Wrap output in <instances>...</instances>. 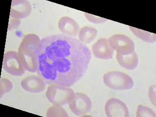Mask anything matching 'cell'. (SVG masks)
<instances>
[{"mask_svg":"<svg viewBox=\"0 0 156 117\" xmlns=\"http://www.w3.org/2000/svg\"><path fill=\"white\" fill-rule=\"evenodd\" d=\"M74 94L72 89L68 87L51 84L46 90V97L53 105L62 106L68 104Z\"/></svg>","mask_w":156,"mask_h":117,"instance_id":"cell-4","label":"cell"},{"mask_svg":"<svg viewBox=\"0 0 156 117\" xmlns=\"http://www.w3.org/2000/svg\"><path fill=\"white\" fill-rule=\"evenodd\" d=\"M71 112L77 116H83L91 111L92 101L87 95L83 93H76L68 102Z\"/></svg>","mask_w":156,"mask_h":117,"instance_id":"cell-5","label":"cell"},{"mask_svg":"<svg viewBox=\"0 0 156 117\" xmlns=\"http://www.w3.org/2000/svg\"><path fill=\"white\" fill-rule=\"evenodd\" d=\"M105 112L108 117H129L128 107L123 101L117 98H111L106 101Z\"/></svg>","mask_w":156,"mask_h":117,"instance_id":"cell-8","label":"cell"},{"mask_svg":"<svg viewBox=\"0 0 156 117\" xmlns=\"http://www.w3.org/2000/svg\"><path fill=\"white\" fill-rule=\"evenodd\" d=\"M132 32L138 38L147 43H153L156 41V35L154 33L143 30L141 29L129 27Z\"/></svg>","mask_w":156,"mask_h":117,"instance_id":"cell-15","label":"cell"},{"mask_svg":"<svg viewBox=\"0 0 156 117\" xmlns=\"http://www.w3.org/2000/svg\"><path fill=\"white\" fill-rule=\"evenodd\" d=\"M13 84L11 81L6 78H1L0 80V97L12 90Z\"/></svg>","mask_w":156,"mask_h":117,"instance_id":"cell-18","label":"cell"},{"mask_svg":"<svg viewBox=\"0 0 156 117\" xmlns=\"http://www.w3.org/2000/svg\"><path fill=\"white\" fill-rule=\"evenodd\" d=\"M84 14L88 21L91 22L93 23H96V24H97V23H102L107 21V19H106L103 18L98 17V16H96L95 15H93L87 13H84Z\"/></svg>","mask_w":156,"mask_h":117,"instance_id":"cell-19","label":"cell"},{"mask_svg":"<svg viewBox=\"0 0 156 117\" xmlns=\"http://www.w3.org/2000/svg\"><path fill=\"white\" fill-rule=\"evenodd\" d=\"M46 116L48 117H68L67 112L61 106L54 105L49 108L46 112Z\"/></svg>","mask_w":156,"mask_h":117,"instance_id":"cell-16","label":"cell"},{"mask_svg":"<svg viewBox=\"0 0 156 117\" xmlns=\"http://www.w3.org/2000/svg\"><path fill=\"white\" fill-rule=\"evenodd\" d=\"M58 29L62 33L71 37H75L79 33L80 27L77 22L70 17L65 16L59 20Z\"/></svg>","mask_w":156,"mask_h":117,"instance_id":"cell-12","label":"cell"},{"mask_svg":"<svg viewBox=\"0 0 156 117\" xmlns=\"http://www.w3.org/2000/svg\"><path fill=\"white\" fill-rule=\"evenodd\" d=\"M37 73L48 84L70 87L87 72L91 53L76 38L56 34L41 41L37 50Z\"/></svg>","mask_w":156,"mask_h":117,"instance_id":"cell-1","label":"cell"},{"mask_svg":"<svg viewBox=\"0 0 156 117\" xmlns=\"http://www.w3.org/2000/svg\"><path fill=\"white\" fill-rule=\"evenodd\" d=\"M156 85H151L149 89V98L150 99L151 103L156 106Z\"/></svg>","mask_w":156,"mask_h":117,"instance_id":"cell-20","label":"cell"},{"mask_svg":"<svg viewBox=\"0 0 156 117\" xmlns=\"http://www.w3.org/2000/svg\"><path fill=\"white\" fill-rule=\"evenodd\" d=\"M103 80L105 85L113 90H129L134 86L131 77L120 71H110L105 73L103 76Z\"/></svg>","mask_w":156,"mask_h":117,"instance_id":"cell-3","label":"cell"},{"mask_svg":"<svg viewBox=\"0 0 156 117\" xmlns=\"http://www.w3.org/2000/svg\"><path fill=\"white\" fill-rule=\"evenodd\" d=\"M92 51L95 57L102 60H109L113 56L114 49L106 38H101L97 41L92 45Z\"/></svg>","mask_w":156,"mask_h":117,"instance_id":"cell-9","label":"cell"},{"mask_svg":"<svg viewBox=\"0 0 156 117\" xmlns=\"http://www.w3.org/2000/svg\"><path fill=\"white\" fill-rule=\"evenodd\" d=\"M116 58L119 65L126 69H134L139 64V58L135 51L128 55H121L117 53Z\"/></svg>","mask_w":156,"mask_h":117,"instance_id":"cell-13","label":"cell"},{"mask_svg":"<svg viewBox=\"0 0 156 117\" xmlns=\"http://www.w3.org/2000/svg\"><path fill=\"white\" fill-rule=\"evenodd\" d=\"M108 40L112 48L117 54L128 55L135 51L134 41L123 34H115L110 37Z\"/></svg>","mask_w":156,"mask_h":117,"instance_id":"cell-7","label":"cell"},{"mask_svg":"<svg viewBox=\"0 0 156 117\" xmlns=\"http://www.w3.org/2000/svg\"><path fill=\"white\" fill-rule=\"evenodd\" d=\"M2 68L14 76H20L25 73L26 69L20 60L18 53L8 51L5 53L2 62Z\"/></svg>","mask_w":156,"mask_h":117,"instance_id":"cell-6","label":"cell"},{"mask_svg":"<svg viewBox=\"0 0 156 117\" xmlns=\"http://www.w3.org/2000/svg\"><path fill=\"white\" fill-rule=\"evenodd\" d=\"M136 117H156L155 112L149 107L140 105L136 110Z\"/></svg>","mask_w":156,"mask_h":117,"instance_id":"cell-17","label":"cell"},{"mask_svg":"<svg viewBox=\"0 0 156 117\" xmlns=\"http://www.w3.org/2000/svg\"><path fill=\"white\" fill-rule=\"evenodd\" d=\"M22 88L26 91L31 93H39L45 90L44 80L38 76L31 75L24 78L21 82Z\"/></svg>","mask_w":156,"mask_h":117,"instance_id":"cell-11","label":"cell"},{"mask_svg":"<svg viewBox=\"0 0 156 117\" xmlns=\"http://www.w3.org/2000/svg\"><path fill=\"white\" fill-rule=\"evenodd\" d=\"M20 23H21L20 20L10 18L9 26H8V30H11L18 27Z\"/></svg>","mask_w":156,"mask_h":117,"instance_id":"cell-21","label":"cell"},{"mask_svg":"<svg viewBox=\"0 0 156 117\" xmlns=\"http://www.w3.org/2000/svg\"><path fill=\"white\" fill-rule=\"evenodd\" d=\"M41 40L35 34H27L24 37L19 48L20 60L26 70L35 73L38 70L37 50Z\"/></svg>","mask_w":156,"mask_h":117,"instance_id":"cell-2","label":"cell"},{"mask_svg":"<svg viewBox=\"0 0 156 117\" xmlns=\"http://www.w3.org/2000/svg\"><path fill=\"white\" fill-rule=\"evenodd\" d=\"M31 5L25 0H14L11 2L10 18L20 20L28 17L31 12Z\"/></svg>","mask_w":156,"mask_h":117,"instance_id":"cell-10","label":"cell"},{"mask_svg":"<svg viewBox=\"0 0 156 117\" xmlns=\"http://www.w3.org/2000/svg\"><path fill=\"white\" fill-rule=\"evenodd\" d=\"M97 33V30L94 27L85 26L80 30L79 33V40L84 44H90L95 40Z\"/></svg>","mask_w":156,"mask_h":117,"instance_id":"cell-14","label":"cell"}]
</instances>
